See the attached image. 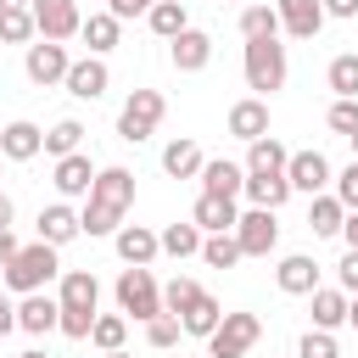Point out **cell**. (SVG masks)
Returning a JSON list of instances; mask_svg holds the SVG:
<instances>
[{"label": "cell", "instance_id": "6da1fadb", "mask_svg": "<svg viewBox=\"0 0 358 358\" xmlns=\"http://www.w3.org/2000/svg\"><path fill=\"white\" fill-rule=\"evenodd\" d=\"M129 207H134V173L129 168H95V185H90L84 213H78V229L84 235H117Z\"/></svg>", "mask_w": 358, "mask_h": 358}, {"label": "cell", "instance_id": "7a4b0ae2", "mask_svg": "<svg viewBox=\"0 0 358 358\" xmlns=\"http://www.w3.org/2000/svg\"><path fill=\"white\" fill-rule=\"evenodd\" d=\"M56 330L67 341H90V324L101 313V280L90 268H62V291H56Z\"/></svg>", "mask_w": 358, "mask_h": 358}, {"label": "cell", "instance_id": "3957f363", "mask_svg": "<svg viewBox=\"0 0 358 358\" xmlns=\"http://www.w3.org/2000/svg\"><path fill=\"white\" fill-rule=\"evenodd\" d=\"M241 73H246V90H257V101H268L274 90H285V78H291V56H285L280 39H246Z\"/></svg>", "mask_w": 358, "mask_h": 358}, {"label": "cell", "instance_id": "277c9868", "mask_svg": "<svg viewBox=\"0 0 358 358\" xmlns=\"http://www.w3.org/2000/svg\"><path fill=\"white\" fill-rule=\"evenodd\" d=\"M0 280L17 291V296H28V291H45L50 280H62V257H56V246H45V241H34V246H22L6 268H0Z\"/></svg>", "mask_w": 358, "mask_h": 358}, {"label": "cell", "instance_id": "5b68a950", "mask_svg": "<svg viewBox=\"0 0 358 358\" xmlns=\"http://www.w3.org/2000/svg\"><path fill=\"white\" fill-rule=\"evenodd\" d=\"M117 313L134 319V324H151L162 313V285L151 268H123L117 274Z\"/></svg>", "mask_w": 358, "mask_h": 358}, {"label": "cell", "instance_id": "8992f818", "mask_svg": "<svg viewBox=\"0 0 358 358\" xmlns=\"http://www.w3.org/2000/svg\"><path fill=\"white\" fill-rule=\"evenodd\" d=\"M162 117H168L162 90H129V101H123V112H117V140L140 145V140H151V134H157V123H162Z\"/></svg>", "mask_w": 358, "mask_h": 358}, {"label": "cell", "instance_id": "52a82bcc", "mask_svg": "<svg viewBox=\"0 0 358 358\" xmlns=\"http://www.w3.org/2000/svg\"><path fill=\"white\" fill-rule=\"evenodd\" d=\"M263 336V319L257 313H224L218 330L207 336V358H246Z\"/></svg>", "mask_w": 358, "mask_h": 358}, {"label": "cell", "instance_id": "ba28073f", "mask_svg": "<svg viewBox=\"0 0 358 358\" xmlns=\"http://www.w3.org/2000/svg\"><path fill=\"white\" fill-rule=\"evenodd\" d=\"M235 246H241V257H268L274 246H280V224H274V213L268 207H246L241 218H235Z\"/></svg>", "mask_w": 358, "mask_h": 358}, {"label": "cell", "instance_id": "9c48e42d", "mask_svg": "<svg viewBox=\"0 0 358 358\" xmlns=\"http://www.w3.org/2000/svg\"><path fill=\"white\" fill-rule=\"evenodd\" d=\"M28 17H34V34L39 39H50V45H62V39H73L78 34V0H28Z\"/></svg>", "mask_w": 358, "mask_h": 358}, {"label": "cell", "instance_id": "30bf717a", "mask_svg": "<svg viewBox=\"0 0 358 358\" xmlns=\"http://www.w3.org/2000/svg\"><path fill=\"white\" fill-rule=\"evenodd\" d=\"M67 67H73L67 45H50V39H39V45H28V50H22V73H28V84H39V90L62 84V78H67Z\"/></svg>", "mask_w": 358, "mask_h": 358}, {"label": "cell", "instance_id": "8fae6325", "mask_svg": "<svg viewBox=\"0 0 358 358\" xmlns=\"http://www.w3.org/2000/svg\"><path fill=\"white\" fill-rule=\"evenodd\" d=\"M330 157L324 151H291L285 157V185L291 190H302V196H324L330 190Z\"/></svg>", "mask_w": 358, "mask_h": 358}, {"label": "cell", "instance_id": "7c38bea8", "mask_svg": "<svg viewBox=\"0 0 358 358\" xmlns=\"http://www.w3.org/2000/svg\"><path fill=\"white\" fill-rule=\"evenodd\" d=\"M62 84H67V95H73V101H101V95H106V84H112V73H106V62H101V56H78V62L67 67V78H62Z\"/></svg>", "mask_w": 358, "mask_h": 358}, {"label": "cell", "instance_id": "4fadbf2b", "mask_svg": "<svg viewBox=\"0 0 358 358\" xmlns=\"http://www.w3.org/2000/svg\"><path fill=\"white\" fill-rule=\"evenodd\" d=\"M39 151H45V129H39V123L17 117V123L0 129V162H34Z\"/></svg>", "mask_w": 358, "mask_h": 358}, {"label": "cell", "instance_id": "5bb4252c", "mask_svg": "<svg viewBox=\"0 0 358 358\" xmlns=\"http://www.w3.org/2000/svg\"><path fill=\"white\" fill-rule=\"evenodd\" d=\"M274 17H280V34H291V39H313L324 28L319 0H274Z\"/></svg>", "mask_w": 358, "mask_h": 358}, {"label": "cell", "instance_id": "9a60e30c", "mask_svg": "<svg viewBox=\"0 0 358 358\" xmlns=\"http://www.w3.org/2000/svg\"><path fill=\"white\" fill-rule=\"evenodd\" d=\"M168 62H173V73H201V67L213 62V34L185 28L179 39H168Z\"/></svg>", "mask_w": 358, "mask_h": 358}, {"label": "cell", "instance_id": "2e32d148", "mask_svg": "<svg viewBox=\"0 0 358 358\" xmlns=\"http://www.w3.org/2000/svg\"><path fill=\"white\" fill-rule=\"evenodd\" d=\"M50 185H56V196H62V201H73V196H90V185H95V162H90L84 151H73V157H56V173H50Z\"/></svg>", "mask_w": 358, "mask_h": 358}, {"label": "cell", "instance_id": "e0dca14e", "mask_svg": "<svg viewBox=\"0 0 358 358\" xmlns=\"http://www.w3.org/2000/svg\"><path fill=\"white\" fill-rule=\"evenodd\" d=\"M34 229H39V241L45 246H67V241H78L84 229H78V213L67 207V201H50V207H39V218H34Z\"/></svg>", "mask_w": 358, "mask_h": 358}, {"label": "cell", "instance_id": "ac0fdd59", "mask_svg": "<svg viewBox=\"0 0 358 358\" xmlns=\"http://www.w3.org/2000/svg\"><path fill=\"white\" fill-rule=\"evenodd\" d=\"M112 246H117V257H123L129 268H151V257L162 252V246H157V229H145V224H117Z\"/></svg>", "mask_w": 358, "mask_h": 358}, {"label": "cell", "instance_id": "d6986e66", "mask_svg": "<svg viewBox=\"0 0 358 358\" xmlns=\"http://www.w3.org/2000/svg\"><path fill=\"white\" fill-rule=\"evenodd\" d=\"M274 285H280L285 296H313V291H319V263H313L308 252H291V257H280Z\"/></svg>", "mask_w": 358, "mask_h": 358}, {"label": "cell", "instance_id": "ffe728a7", "mask_svg": "<svg viewBox=\"0 0 358 358\" xmlns=\"http://www.w3.org/2000/svg\"><path fill=\"white\" fill-rule=\"evenodd\" d=\"M235 218H241V207L229 201V196H196V213H190V224L201 229V235H229L235 229Z\"/></svg>", "mask_w": 358, "mask_h": 358}, {"label": "cell", "instance_id": "44dd1931", "mask_svg": "<svg viewBox=\"0 0 358 358\" xmlns=\"http://www.w3.org/2000/svg\"><path fill=\"white\" fill-rule=\"evenodd\" d=\"M78 39L90 45V56L106 62V50H117V39H123V22H117L112 11H90V17L78 22Z\"/></svg>", "mask_w": 358, "mask_h": 358}, {"label": "cell", "instance_id": "7402d4cb", "mask_svg": "<svg viewBox=\"0 0 358 358\" xmlns=\"http://www.w3.org/2000/svg\"><path fill=\"white\" fill-rule=\"evenodd\" d=\"M229 134H235V140H246V145H252V140H263V134H268V101H257V95L235 101V106H229Z\"/></svg>", "mask_w": 358, "mask_h": 358}, {"label": "cell", "instance_id": "603a6c76", "mask_svg": "<svg viewBox=\"0 0 358 358\" xmlns=\"http://www.w3.org/2000/svg\"><path fill=\"white\" fill-rule=\"evenodd\" d=\"M196 179H201V190H207V196H229V201H235V196H241V185H246V168H241V162H229V157H213V162H201V173H196Z\"/></svg>", "mask_w": 358, "mask_h": 358}, {"label": "cell", "instance_id": "cb8c5ba5", "mask_svg": "<svg viewBox=\"0 0 358 358\" xmlns=\"http://www.w3.org/2000/svg\"><path fill=\"white\" fill-rule=\"evenodd\" d=\"M56 296H45V291H28L22 302H17V330H28V336H50L56 330Z\"/></svg>", "mask_w": 358, "mask_h": 358}, {"label": "cell", "instance_id": "d4e9b609", "mask_svg": "<svg viewBox=\"0 0 358 358\" xmlns=\"http://www.w3.org/2000/svg\"><path fill=\"white\" fill-rule=\"evenodd\" d=\"M201 162H207V157H201V145H196V140H185V134L162 145V173H168V179H196V173H201Z\"/></svg>", "mask_w": 358, "mask_h": 358}, {"label": "cell", "instance_id": "484cf974", "mask_svg": "<svg viewBox=\"0 0 358 358\" xmlns=\"http://www.w3.org/2000/svg\"><path fill=\"white\" fill-rule=\"evenodd\" d=\"M241 190L252 196V207H268V213H280V207L291 201L285 173H246V185H241Z\"/></svg>", "mask_w": 358, "mask_h": 358}, {"label": "cell", "instance_id": "4316f807", "mask_svg": "<svg viewBox=\"0 0 358 358\" xmlns=\"http://www.w3.org/2000/svg\"><path fill=\"white\" fill-rule=\"evenodd\" d=\"M308 313H313V330H336V324H347V291L319 285V291L308 296Z\"/></svg>", "mask_w": 358, "mask_h": 358}, {"label": "cell", "instance_id": "83f0119b", "mask_svg": "<svg viewBox=\"0 0 358 358\" xmlns=\"http://www.w3.org/2000/svg\"><path fill=\"white\" fill-rule=\"evenodd\" d=\"M218 319H224V302L201 291V296H196V302H190V308L179 313V330H185V336H201V341H207V336L218 330Z\"/></svg>", "mask_w": 358, "mask_h": 358}, {"label": "cell", "instance_id": "f1b7e54d", "mask_svg": "<svg viewBox=\"0 0 358 358\" xmlns=\"http://www.w3.org/2000/svg\"><path fill=\"white\" fill-rule=\"evenodd\" d=\"M145 22H151L157 39H179V34L190 28V11H185V0H157V6L145 11Z\"/></svg>", "mask_w": 358, "mask_h": 358}, {"label": "cell", "instance_id": "f546056e", "mask_svg": "<svg viewBox=\"0 0 358 358\" xmlns=\"http://www.w3.org/2000/svg\"><path fill=\"white\" fill-rule=\"evenodd\" d=\"M285 157H291V151H285L274 134H263V140L246 145V162H241V168H246V173H285Z\"/></svg>", "mask_w": 358, "mask_h": 358}, {"label": "cell", "instance_id": "4dcf8cb0", "mask_svg": "<svg viewBox=\"0 0 358 358\" xmlns=\"http://www.w3.org/2000/svg\"><path fill=\"white\" fill-rule=\"evenodd\" d=\"M324 84L336 90V101H358V50H341V56H330V67H324Z\"/></svg>", "mask_w": 358, "mask_h": 358}, {"label": "cell", "instance_id": "1f68e13d", "mask_svg": "<svg viewBox=\"0 0 358 358\" xmlns=\"http://www.w3.org/2000/svg\"><path fill=\"white\" fill-rule=\"evenodd\" d=\"M341 218H347V207L324 190V196H308V229L313 235H341Z\"/></svg>", "mask_w": 358, "mask_h": 358}, {"label": "cell", "instance_id": "d6a6232c", "mask_svg": "<svg viewBox=\"0 0 358 358\" xmlns=\"http://www.w3.org/2000/svg\"><path fill=\"white\" fill-rule=\"evenodd\" d=\"M157 246L168 257H201V229L196 224H162L157 229Z\"/></svg>", "mask_w": 358, "mask_h": 358}, {"label": "cell", "instance_id": "836d02e7", "mask_svg": "<svg viewBox=\"0 0 358 358\" xmlns=\"http://www.w3.org/2000/svg\"><path fill=\"white\" fill-rule=\"evenodd\" d=\"M78 145H84V123L78 117H62V123L45 129V157H73Z\"/></svg>", "mask_w": 358, "mask_h": 358}, {"label": "cell", "instance_id": "e575fe53", "mask_svg": "<svg viewBox=\"0 0 358 358\" xmlns=\"http://www.w3.org/2000/svg\"><path fill=\"white\" fill-rule=\"evenodd\" d=\"M90 341H95L101 352H123V341H129V319H123V313H95Z\"/></svg>", "mask_w": 358, "mask_h": 358}, {"label": "cell", "instance_id": "d590c367", "mask_svg": "<svg viewBox=\"0 0 358 358\" xmlns=\"http://www.w3.org/2000/svg\"><path fill=\"white\" fill-rule=\"evenodd\" d=\"M241 39H280L274 6H246V11H241Z\"/></svg>", "mask_w": 358, "mask_h": 358}, {"label": "cell", "instance_id": "8d00e7d4", "mask_svg": "<svg viewBox=\"0 0 358 358\" xmlns=\"http://www.w3.org/2000/svg\"><path fill=\"white\" fill-rule=\"evenodd\" d=\"M201 263H207V268H235V263H241L235 235H201Z\"/></svg>", "mask_w": 358, "mask_h": 358}, {"label": "cell", "instance_id": "74e56055", "mask_svg": "<svg viewBox=\"0 0 358 358\" xmlns=\"http://www.w3.org/2000/svg\"><path fill=\"white\" fill-rule=\"evenodd\" d=\"M196 296H201V285H196L190 274H173V280L162 285V313H173V319H179V313H185Z\"/></svg>", "mask_w": 358, "mask_h": 358}, {"label": "cell", "instance_id": "f35d334b", "mask_svg": "<svg viewBox=\"0 0 358 358\" xmlns=\"http://www.w3.org/2000/svg\"><path fill=\"white\" fill-rule=\"evenodd\" d=\"M39 34H34V17H28V6L22 11H0V45H34Z\"/></svg>", "mask_w": 358, "mask_h": 358}, {"label": "cell", "instance_id": "ab89813d", "mask_svg": "<svg viewBox=\"0 0 358 358\" xmlns=\"http://www.w3.org/2000/svg\"><path fill=\"white\" fill-rule=\"evenodd\" d=\"M296 358H341V347H336L330 330H308V336L296 341Z\"/></svg>", "mask_w": 358, "mask_h": 358}, {"label": "cell", "instance_id": "60d3db41", "mask_svg": "<svg viewBox=\"0 0 358 358\" xmlns=\"http://www.w3.org/2000/svg\"><path fill=\"white\" fill-rule=\"evenodd\" d=\"M179 336H185V330H179V319H173V313H157V319L145 324V341H151L157 352H162V347H173Z\"/></svg>", "mask_w": 358, "mask_h": 358}, {"label": "cell", "instance_id": "b9f144b4", "mask_svg": "<svg viewBox=\"0 0 358 358\" xmlns=\"http://www.w3.org/2000/svg\"><path fill=\"white\" fill-rule=\"evenodd\" d=\"M330 185H336L330 196H336V201H341V207L352 213V207H358V162H347V168H341V173H336Z\"/></svg>", "mask_w": 358, "mask_h": 358}, {"label": "cell", "instance_id": "7bdbcfd3", "mask_svg": "<svg viewBox=\"0 0 358 358\" xmlns=\"http://www.w3.org/2000/svg\"><path fill=\"white\" fill-rule=\"evenodd\" d=\"M324 123H330L336 134H352V129H358V101H330Z\"/></svg>", "mask_w": 358, "mask_h": 358}, {"label": "cell", "instance_id": "ee69618b", "mask_svg": "<svg viewBox=\"0 0 358 358\" xmlns=\"http://www.w3.org/2000/svg\"><path fill=\"white\" fill-rule=\"evenodd\" d=\"M336 274H341V291H347V296H358V252H341Z\"/></svg>", "mask_w": 358, "mask_h": 358}, {"label": "cell", "instance_id": "f6af8a7d", "mask_svg": "<svg viewBox=\"0 0 358 358\" xmlns=\"http://www.w3.org/2000/svg\"><path fill=\"white\" fill-rule=\"evenodd\" d=\"M151 6H157V0H106V11H112L117 22H129V17H145Z\"/></svg>", "mask_w": 358, "mask_h": 358}, {"label": "cell", "instance_id": "bcb514c9", "mask_svg": "<svg viewBox=\"0 0 358 358\" xmlns=\"http://www.w3.org/2000/svg\"><path fill=\"white\" fill-rule=\"evenodd\" d=\"M17 252H22V241H17V235H11V229H0V268H6V263H11V257H17Z\"/></svg>", "mask_w": 358, "mask_h": 358}, {"label": "cell", "instance_id": "7dc6e473", "mask_svg": "<svg viewBox=\"0 0 358 358\" xmlns=\"http://www.w3.org/2000/svg\"><path fill=\"white\" fill-rule=\"evenodd\" d=\"M324 17H358V0H319Z\"/></svg>", "mask_w": 358, "mask_h": 358}, {"label": "cell", "instance_id": "c3c4849f", "mask_svg": "<svg viewBox=\"0 0 358 358\" xmlns=\"http://www.w3.org/2000/svg\"><path fill=\"white\" fill-rule=\"evenodd\" d=\"M341 241H347V252H358V207L341 218Z\"/></svg>", "mask_w": 358, "mask_h": 358}, {"label": "cell", "instance_id": "681fc988", "mask_svg": "<svg viewBox=\"0 0 358 358\" xmlns=\"http://www.w3.org/2000/svg\"><path fill=\"white\" fill-rule=\"evenodd\" d=\"M6 330H17V302H11V296H0V336H6Z\"/></svg>", "mask_w": 358, "mask_h": 358}, {"label": "cell", "instance_id": "f907efd6", "mask_svg": "<svg viewBox=\"0 0 358 358\" xmlns=\"http://www.w3.org/2000/svg\"><path fill=\"white\" fill-rule=\"evenodd\" d=\"M11 218H17V207H11V196L0 190V229H11Z\"/></svg>", "mask_w": 358, "mask_h": 358}, {"label": "cell", "instance_id": "816d5d0a", "mask_svg": "<svg viewBox=\"0 0 358 358\" xmlns=\"http://www.w3.org/2000/svg\"><path fill=\"white\" fill-rule=\"evenodd\" d=\"M347 324L358 330V296H347Z\"/></svg>", "mask_w": 358, "mask_h": 358}, {"label": "cell", "instance_id": "f5cc1de1", "mask_svg": "<svg viewBox=\"0 0 358 358\" xmlns=\"http://www.w3.org/2000/svg\"><path fill=\"white\" fill-rule=\"evenodd\" d=\"M22 6H28V0H0V11H22Z\"/></svg>", "mask_w": 358, "mask_h": 358}, {"label": "cell", "instance_id": "db71d44e", "mask_svg": "<svg viewBox=\"0 0 358 358\" xmlns=\"http://www.w3.org/2000/svg\"><path fill=\"white\" fill-rule=\"evenodd\" d=\"M347 140H352V162H358V129H352V134H347Z\"/></svg>", "mask_w": 358, "mask_h": 358}, {"label": "cell", "instance_id": "11a10c76", "mask_svg": "<svg viewBox=\"0 0 358 358\" xmlns=\"http://www.w3.org/2000/svg\"><path fill=\"white\" fill-rule=\"evenodd\" d=\"M17 358H45V352H39V347H34V352H17Z\"/></svg>", "mask_w": 358, "mask_h": 358}, {"label": "cell", "instance_id": "9f6ffc18", "mask_svg": "<svg viewBox=\"0 0 358 358\" xmlns=\"http://www.w3.org/2000/svg\"><path fill=\"white\" fill-rule=\"evenodd\" d=\"M106 358H134V352H106Z\"/></svg>", "mask_w": 358, "mask_h": 358}, {"label": "cell", "instance_id": "6f0895ef", "mask_svg": "<svg viewBox=\"0 0 358 358\" xmlns=\"http://www.w3.org/2000/svg\"><path fill=\"white\" fill-rule=\"evenodd\" d=\"M218 6H224V0H218Z\"/></svg>", "mask_w": 358, "mask_h": 358}]
</instances>
